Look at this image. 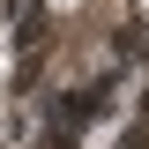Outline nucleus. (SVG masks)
Here are the masks:
<instances>
[{
  "instance_id": "f257e3e1",
  "label": "nucleus",
  "mask_w": 149,
  "mask_h": 149,
  "mask_svg": "<svg viewBox=\"0 0 149 149\" xmlns=\"http://www.w3.org/2000/svg\"><path fill=\"white\" fill-rule=\"evenodd\" d=\"M45 8H52V15H67V8H82V0H45Z\"/></svg>"
},
{
  "instance_id": "f03ea898",
  "label": "nucleus",
  "mask_w": 149,
  "mask_h": 149,
  "mask_svg": "<svg viewBox=\"0 0 149 149\" xmlns=\"http://www.w3.org/2000/svg\"><path fill=\"white\" fill-rule=\"evenodd\" d=\"M134 15H142V22H149V0H134Z\"/></svg>"
}]
</instances>
